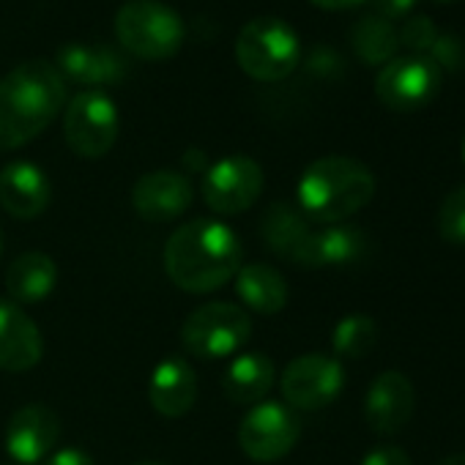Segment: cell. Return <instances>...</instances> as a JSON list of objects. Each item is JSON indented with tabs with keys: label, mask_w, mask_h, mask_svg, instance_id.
<instances>
[{
	"label": "cell",
	"mask_w": 465,
	"mask_h": 465,
	"mask_svg": "<svg viewBox=\"0 0 465 465\" xmlns=\"http://www.w3.org/2000/svg\"><path fill=\"white\" fill-rule=\"evenodd\" d=\"M45 356V340L31 315L15 302H0V370L25 372Z\"/></svg>",
	"instance_id": "ac0fdd59"
},
{
	"label": "cell",
	"mask_w": 465,
	"mask_h": 465,
	"mask_svg": "<svg viewBox=\"0 0 465 465\" xmlns=\"http://www.w3.org/2000/svg\"><path fill=\"white\" fill-rule=\"evenodd\" d=\"M432 4H438V6H446V4H457V0H432Z\"/></svg>",
	"instance_id": "836d02e7"
},
{
	"label": "cell",
	"mask_w": 465,
	"mask_h": 465,
	"mask_svg": "<svg viewBox=\"0 0 465 465\" xmlns=\"http://www.w3.org/2000/svg\"><path fill=\"white\" fill-rule=\"evenodd\" d=\"M462 159H465V140H462Z\"/></svg>",
	"instance_id": "8d00e7d4"
},
{
	"label": "cell",
	"mask_w": 465,
	"mask_h": 465,
	"mask_svg": "<svg viewBox=\"0 0 465 465\" xmlns=\"http://www.w3.org/2000/svg\"><path fill=\"white\" fill-rule=\"evenodd\" d=\"M443 85V72L427 55H400L381 66L375 96L394 113H416L435 102Z\"/></svg>",
	"instance_id": "52a82bcc"
},
{
	"label": "cell",
	"mask_w": 465,
	"mask_h": 465,
	"mask_svg": "<svg viewBox=\"0 0 465 465\" xmlns=\"http://www.w3.org/2000/svg\"><path fill=\"white\" fill-rule=\"evenodd\" d=\"M345 386V370L340 359L326 353H304L293 359L282 378L280 391L293 411H321L331 405Z\"/></svg>",
	"instance_id": "8fae6325"
},
{
	"label": "cell",
	"mask_w": 465,
	"mask_h": 465,
	"mask_svg": "<svg viewBox=\"0 0 465 465\" xmlns=\"http://www.w3.org/2000/svg\"><path fill=\"white\" fill-rule=\"evenodd\" d=\"M263 167L244 153H232L213 162L203 178V200L222 216H236L250 211L263 194Z\"/></svg>",
	"instance_id": "9c48e42d"
},
{
	"label": "cell",
	"mask_w": 465,
	"mask_h": 465,
	"mask_svg": "<svg viewBox=\"0 0 465 465\" xmlns=\"http://www.w3.org/2000/svg\"><path fill=\"white\" fill-rule=\"evenodd\" d=\"M378 345V323L370 315H348L334 326V359H364Z\"/></svg>",
	"instance_id": "d4e9b609"
},
{
	"label": "cell",
	"mask_w": 465,
	"mask_h": 465,
	"mask_svg": "<svg viewBox=\"0 0 465 465\" xmlns=\"http://www.w3.org/2000/svg\"><path fill=\"white\" fill-rule=\"evenodd\" d=\"M315 6L321 9H329V12H342V9H353V6H361L364 0H312Z\"/></svg>",
	"instance_id": "1f68e13d"
},
{
	"label": "cell",
	"mask_w": 465,
	"mask_h": 465,
	"mask_svg": "<svg viewBox=\"0 0 465 465\" xmlns=\"http://www.w3.org/2000/svg\"><path fill=\"white\" fill-rule=\"evenodd\" d=\"M137 465H167V462H153V460H145V462H137Z\"/></svg>",
	"instance_id": "e575fe53"
},
{
	"label": "cell",
	"mask_w": 465,
	"mask_h": 465,
	"mask_svg": "<svg viewBox=\"0 0 465 465\" xmlns=\"http://www.w3.org/2000/svg\"><path fill=\"white\" fill-rule=\"evenodd\" d=\"M351 45L364 66H386L391 58H397L400 36L394 23L378 15H364L361 20H356L351 31Z\"/></svg>",
	"instance_id": "cb8c5ba5"
},
{
	"label": "cell",
	"mask_w": 465,
	"mask_h": 465,
	"mask_svg": "<svg viewBox=\"0 0 465 465\" xmlns=\"http://www.w3.org/2000/svg\"><path fill=\"white\" fill-rule=\"evenodd\" d=\"M194 189L186 175L175 170H151L132 186V205L145 222H173L189 211Z\"/></svg>",
	"instance_id": "5bb4252c"
},
{
	"label": "cell",
	"mask_w": 465,
	"mask_h": 465,
	"mask_svg": "<svg viewBox=\"0 0 465 465\" xmlns=\"http://www.w3.org/2000/svg\"><path fill=\"white\" fill-rule=\"evenodd\" d=\"M58 285V266L45 252H25L6 269V293L15 304L45 302Z\"/></svg>",
	"instance_id": "603a6c76"
},
{
	"label": "cell",
	"mask_w": 465,
	"mask_h": 465,
	"mask_svg": "<svg viewBox=\"0 0 465 465\" xmlns=\"http://www.w3.org/2000/svg\"><path fill=\"white\" fill-rule=\"evenodd\" d=\"M42 465H94V457L85 449L69 446V449H61V451L50 454Z\"/></svg>",
	"instance_id": "4dcf8cb0"
},
{
	"label": "cell",
	"mask_w": 465,
	"mask_h": 465,
	"mask_svg": "<svg viewBox=\"0 0 465 465\" xmlns=\"http://www.w3.org/2000/svg\"><path fill=\"white\" fill-rule=\"evenodd\" d=\"M64 137L83 159H102L118 140V107L104 91L77 94L64 113Z\"/></svg>",
	"instance_id": "ba28073f"
},
{
	"label": "cell",
	"mask_w": 465,
	"mask_h": 465,
	"mask_svg": "<svg viewBox=\"0 0 465 465\" xmlns=\"http://www.w3.org/2000/svg\"><path fill=\"white\" fill-rule=\"evenodd\" d=\"M438 232L451 247H465V186L451 189L438 208Z\"/></svg>",
	"instance_id": "484cf974"
},
{
	"label": "cell",
	"mask_w": 465,
	"mask_h": 465,
	"mask_svg": "<svg viewBox=\"0 0 465 465\" xmlns=\"http://www.w3.org/2000/svg\"><path fill=\"white\" fill-rule=\"evenodd\" d=\"M151 405L164 419H178L192 411L197 400V372L183 356H167L162 359L148 383Z\"/></svg>",
	"instance_id": "d6986e66"
},
{
	"label": "cell",
	"mask_w": 465,
	"mask_h": 465,
	"mask_svg": "<svg viewBox=\"0 0 465 465\" xmlns=\"http://www.w3.org/2000/svg\"><path fill=\"white\" fill-rule=\"evenodd\" d=\"M55 69L64 80L99 91L104 85H118L126 77V61L102 45H66L58 50Z\"/></svg>",
	"instance_id": "2e32d148"
},
{
	"label": "cell",
	"mask_w": 465,
	"mask_h": 465,
	"mask_svg": "<svg viewBox=\"0 0 465 465\" xmlns=\"http://www.w3.org/2000/svg\"><path fill=\"white\" fill-rule=\"evenodd\" d=\"M277 370L274 361L263 353H242L230 361L222 375V391L236 405H258L274 389Z\"/></svg>",
	"instance_id": "ffe728a7"
},
{
	"label": "cell",
	"mask_w": 465,
	"mask_h": 465,
	"mask_svg": "<svg viewBox=\"0 0 465 465\" xmlns=\"http://www.w3.org/2000/svg\"><path fill=\"white\" fill-rule=\"evenodd\" d=\"M252 334L250 315L230 302H211L189 312L181 326L183 348L197 359H224L244 348Z\"/></svg>",
	"instance_id": "8992f818"
},
{
	"label": "cell",
	"mask_w": 465,
	"mask_h": 465,
	"mask_svg": "<svg viewBox=\"0 0 465 465\" xmlns=\"http://www.w3.org/2000/svg\"><path fill=\"white\" fill-rule=\"evenodd\" d=\"M61 438V419L53 408L47 405H23L20 411L12 413L6 424V451L15 462L20 465H36L50 457Z\"/></svg>",
	"instance_id": "7c38bea8"
},
{
	"label": "cell",
	"mask_w": 465,
	"mask_h": 465,
	"mask_svg": "<svg viewBox=\"0 0 465 465\" xmlns=\"http://www.w3.org/2000/svg\"><path fill=\"white\" fill-rule=\"evenodd\" d=\"M302 42L280 17L250 20L236 39V64L258 83H280L296 72Z\"/></svg>",
	"instance_id": "277c9868"
},
{
	"label": "cell",
	"mask_w": 465,
	"mask_h": 465,
	"mask_svg": "<svg viewBox=\"0 0 465 465\" xmlns=\"http://www.w3.org/2000/svg\"><path fill=\"white\" fill-rule=\"evenodd\" d=\"M53 186L34 162H9L0 170V205L15 219H36L47 211Z\"/></svg>",
	"instance_id": "e0dca14e"
},
{
	"label": "cell",
	"mask_w": 465,
	"mask_h": 465,
	"mask_svg": "<svg viewBox=\"0 0 465 465\" xmlns=\"http://www.w3.org/2000/svg\"><path fill=\"white\" fill-rule=\"evenodd\" d=\"M302 438V419L285 402L263 400L239 424V446L255 462H277Z\"/></svg>",
	"instance_id": "30bf717a"
},
{
	"label": "cell",
	"mask_w": 465,
	"mask_h": 465,
	"mask_svg": "<svg viewBox=\"0 0 465 465\" xmlns=\"http://www.w3.org/2000/svg\"><path fill=\"white\" fill-rule=\"evenodd\" d=\"M121 47L140 61H170L183 45V20L159 0H129L115 15Z\"/></svg>",
	"instance_id": "5b68a950"
},
{
	"label": "cell",
	"mask_w": 465,
	"mask_h": 465,
	"mask_svg": "<svg viewBox=\"0 0 465 465\" xmlns=\"http://www.w3.org/2000/svg\"><path fill=\"white\" fill-rule=\"evenodd\" d=\"M296 194L310 222L337 224L370 205L375 175L353 156H321L302 173Z\"/></svg>",
	"instance_id": "3957f363"
},
{
	"label": "cell",
	"mask_w": 465,
	"mask_h": 465,
	"mask_svg": "<svg viewBox=\"0 0 465 465\" xmlns=\"http://www.w3.org/2000/svg\"><path fill=\"white\" fill-rule=\"evenodd\" d=\"M367 252V236L353 224H323L312 227L302 250L293 255V263L302 269H342L361 261Z\"/></svg>",
	"instance_id": "9a60e30c"
},
{
	"label": "cell",
	"mask_w": 465,
	"mask_h": 465,
	"mask_svg": "<svg viewBox=\"0 0 465 465\" xmlns=\"http://www.w3.org/2000/svg\"><path fill=\"white\" fill-rule=\"evenodd\" d=\"M372 15L394 23V20H408V15L416 9V0H372Z\"/></svg>",
	"instance_id": "f546056e"
},
{
	"label": "cell",
	"mask_w": 465,
	"mask_h": 465,
	"mask_svg": "<svg viewBox=\"0 0 465 465\" xmlns=\"http://www.w3.org/2000/svg\"><path fill=\"white\" fill-rule=\"evenodd\" d=\"M0 255H4V227H0Z\"/></svg>",
	"instance_id": "d590c367"
},
{
	"label": "cell",
	"mask_w": 465,
	"mask_h": 465,
	"mask_svg": "<svg viewBox=\"0 0 465 465\" xmlns=\"http://www.w3.org/2000/svg\"><path fill=\"white\" fill-rule=\"evenodd\" d=\"M427 58H430L440 72H443V69L454 72V69H460L462 61H465V47H462V42H460L454 34H438L435 42H432V47H430V53H427Z\"/></svg>",
	"instance_id": "83f0119b"
},
{
	"label": "cell",
	"mask_w": 465,
	"mask_h": 465,
	"mask_svg": "<svg viewBox=\"0 0 465 465\" xmlns=\"http://www.w3.org/2000/svg\"><path fill=\"white\" fill-rule=\"evenodd\" d=\"M66 107V80L47 61H28L0 80V151L36 140Z\"/></svg>",
	"instance_id": "7a4b0ae2"
},
{
	"label": "cell",
	"mask_w": 465,
	"mask_h": 465,
	"mask_svg": "<svg viewBox=\"0 0 465 465\" xmlns=\"http://www.w3.org/2000/svg\"><path fill=\"white\" fill-rule=\"evenodd\" d=\"M361 465H413V460L400 446L386 443V446H375L372 451H367Z\"/></svg>",
	"instance_id": "f1b7e54d"
},
{
	"label": "cell",
	"mask_w": 465,
	"mask_h": 465,
	"mask_svg": "<svg viewBox=\"0 0 465 465\" xmlns=\"http://www.w3.org/2000/svg\"><path fill=\"white\" fill-rule=\"evenodd\" d=\"M435 465H465V451H460V454H446V457H440Z\"/></svg>",
	"instance_id": "d6a6232c"
},
{
	"label": "cell",
	"mask_w": 465,
	"mask_h": 465,
	"mask_svg": "<svg viewBox=\"0 0 465 465\" xmlns=\"http://www.w3.org/2000/svg\"><path fill=\"white\" fill-rule=\"evenodd\" d=\"M416 391L400 370H383L372 378L364 397V419L375 435H397L413 416Z\"/></svg>",
	"instance_id": "4fadbf2b"
},
{
	"label": "cell",
	"mask_w": 465,
	"mask_h": 465,
	"mask_svg": "<svg viewBox=\"0 0 465 465\" xmlns=\"http://www.w3.org/2000/svg\"><path fill=\"white\" fill-rule=\"evenodd\" d=\"M310 232H312L310 219L304 216V211L299 205H293L288 200L272 203L261 219V236H263L266 247L285 261H293V255L302 250Z\"/></svg>",
	"instance_id": "7402d4cb"
},
{
	"label": "cell",
	"mask_w": 465,
	"mask_h": 465,
	"mask_svg": "<svg viewBox=\"0 0 465 465\" xmlns=\"http://www.w3.org/2000/svg\"><path fill=\"white\" fill-rule=\"evenodd\" d=\"M438 34H440L438 25H435L427 15H411V17L402 23V28L397 31L400 47L411 50V55H427Z\"/></svg>",
	"instance_id": "4316f807"
},
{
	"label": "cell",
	"mask_w": 465,
	"mask_h": 465,
	"mask_svg": "<svg viewBox=\"0 0 465 465\" xmlns=\"http://www.w3.org/2000/svg\"><path fill=\"white\" fill-rule=\"evenodd\" d=\"M232 285H236V296L242 299V304L258 315H277L288 307L291 299L285 277L263 263L242 266Z\"/></svg>",
	"instance_id": "44dd1931"
},
{
	"label": "cell",
	"mask_w": 465,
	"mask_h": 465,
	"mask_svg": "<svg viewBox=\"0 0 465 465\" xmlns=\"http://www.w3.org/2000/svg\"><path fill=\"white\" fill-rule=\"evenodd\" d=\"M244 250L239 236L216 219L183 222L164 244V272L183 293H213L232 282Z\"/></svg>",
	"instance_id": "6da1fadb"
}]
</instances>
